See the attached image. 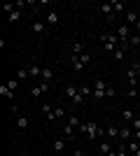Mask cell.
Listing matches in <instances>:
<instances>
[{
    "label": "cell",
    "instance_id": "obj_1",
    "mask_svg": "<svg viewBox=\"0 0 140 156\" xmlns=\"http://www.w3.org/2000/svg\"><path fill=\"white\" fill-rule=\"evenodd\" d=\"M100 126L96 124V121H84V124L80 126V133H84L87 135V140H96V137H100Z\"/></svg>",
    "mask_w": 140,
    "mask_h": 156
},
{
    "label": "cell",
    "instance_id": "obj_5",
    "mask_svg": "<svg viewBox=\"0 0 140 156\" xmlns=\"http://www.w3.org/2000/svg\"><path fill=\"white\" fill-rule=\"evenodd\" d=\"M98 12L103 14L107 21H114V19H117V16H114V9H112V2H100V5H98Z\"/></svg>",
    "mask_w": 140,
    "mask_h": 156
},
{
    "label": "cell",
    "instance_id": "obj_8",
    "mask_svg": "<svg viewBox=\"0 0 140 156\" xmlns=\"http://www.w3.org/2000/svg\"><path fill=\"white\" fill-rule=\"evenodd\" d=\"M110 142H112V140H107V137H103V140H100V142H98V151H100V154H112V144H110Z\"/></svg>",
    "mask_w": 140,
    "mask_h": 156
},
{
    "label": "cell",
    "instance_id": "obj_16",
    "mask_svg": "<svg viewBox=\"0 0 140 156\" xmlns=\"http://www.w3.org/2000/svg\"><path fill=\"white\" fill-rule=\"evenodd\" d=\"M126 84L128 86H135V84H138V75H135L133 68H128V70H126Z\"/></svg>",
    "mask_w": 140,
    "mask_h": 156
},
{
    "label": "cell",
    "instance_id": "obj_11",
    "mask_svg": "<svg viewBox=\"0 0 140 156\" xmlns=\"http://www.w3.org/2000/svg\"><path fill=\"white\" fill-rule=\"evenodd\" d=\"M42 114H45L47 121H54V119H56V114H54V107H52L49 103H42Z\"/></svg>",
    "mask_w": 140,
    "mask_h": 156
},
{
    "label": "cell",
    "instance_id": "obj_24",
    "mask_svg": "<svg viewBox=\"0 0 140 156\" xmlns=\"http://www.w3.org/2000/svg\"><path fill=\"white\" fill-rule=\"evenodd\" d=\"M66 137H61V140H56V142H54V151H56V154H63V149H66Z\"/></svg>",
    "mask_w": 140,
    "mask_h": 156
},
{
    "label": "cell",
    "instance_id": "obj_20",
    "mask_svg": "<svg viewBox=\"0 0 140 156\" xmlns=\"http://www.w3.org/2000/svg\"><path fill=\"white\" fill-rule=\"evenodd\" d=\"M70 63H73V70L75 72H82V70H84V63L80 61V56H70Z\"/></svg>",
    "mask_w": 140,
    "mask_h": 156
},
{
    "label": "cell",
    "instance_id": "obj_41",
    "mask_svg": "<svg viewBox=\"0 0 140 156\" xmlns=\"http://www.w3.org/2000/svg\"><path fill=\"white\" fill-rule=\"evenodd\" d=\"M138 63H140V54H138Z\"/></svg>",
    "mask_w": 140,
    "mask_h": 156
},
{
    "label": "cell",
    "instance_id": "obj_14",
    "mask_svg": "<svg viewBox=\"0 0 140 156\" xmlns=\"http://www.w3.org/2000/svg\"><path fill=\"white\" fill-rule=\"evenodd\" d=\"M0 96H2V98H7V100H14V98H16V93H14V91H12V89H9L7 84H0Z\"/></svg>",
    "mask_w": 140,
    "mask_h": 156
},
{
    "label": "cell",
    "instance_id": "obj_37",
    "mask_svg": "<svg viewBox=\"0 0 140 156\" xmlns=\"http://www.w3.org/2000/svg\"><path fill=\"white\" fill-rule=\"evenodd\" d=\"M131 68L135 70V75H138V79H140V63H138V61H133V65H131Z\"/></svg>",
    "mask_w": 140,
    "mask_h": 156
},
{
    "label": "cell",
    "instance_id": "obj_3",
    "mask_svg": "<svg viewBox=\"0 0 140 156\" xmlns=\"http://www.w3.org/2000/svg\"><path fill=\"white\" fill-rule=\"evenodd\" d=\"M131 35H133V33H131V26H128V23H119V26H117V37H119L121 44H128Z\"/></svg>",
    "mask_w": 140,
    "mask_h": 156
},
{
    "label": "cell",
    "instance_id": "obj_7",
    "mask_svg": "<svg viewBox=\"0 0 140 156\" xmlns=\"http://www.w3.org/2000/svg\"><path fill=\"white\" fill-rule=\"evenodd\" d=\"M128 49H131L128 44H119L117 49H114V54H112V56H114V61H117V63H121V61L126 58V51H128Z\"/></svg>",
    "mask_w": 140,
    "mask_h": 156
},
{
    "label": "cell",
    "instance_id": "obj_39",
    "mask_svg": "<svg viewBox=\"0 0 140 156\" xmlns=\"http://www.w3.org/2000/svg\"><path fill=\"white\" fill-rule=\"evenodd\" d=\"M133 140H138V142H140V130H133Z\"/></svg>",
    "mask_w": 140,
    "mask_h": 156
},
{
    "label": "cell",
    "instance_id": "obj_19",
    "mask_svg": "<svg viewBox=\"0 0 140 156\" xmlns=\"http://www.w3.org/2000/svg\"><path fill=\"white\" fill-rule=\"evenodd\" d=\"M112 9H114V16H117V14H126V5H124V2H121V0H112Z\"/></svg>",
    "mask_w": 140,
    "mask_h": 156
},
{
    "label": "cell",
    "instance_id": "obj_13",
    "mask_svg": "<svg viewBox=\"0 0 140 156\" xmlns=\"http://www.w3.org/2000/svg\"><path fill=\"white\" fill-rule=\"evenodd\" d=\"M45 23H47V26H56V23H59V12H56V9H49Z\"/></svg>",
    "mask_w": 140,
    "mask_h": 156
},
{
    "label": "cell",
    "instance_id": "obj_33",
    "mask_svg": "<svg viewBox=\"0 0 140 156\" xmlns=\"http://www.w3.org/2000/svg\"><path fill=\"white\" fill-rule=\"evenodd\" d=\"M126 96H128V98H135V96H138V89H135V86H128Z\"/></svg>",
    "mask_w": 140,
    "mask_h": 156
},
{
    "label": "cell",
    "instance_id": "obj_6",
    "mask_svg": "<svg viewBox=\"0 0 140 156\" xmlns=\"http://www.w3.org/2000/svg\"><path fill=\"white\" fill-rule=\"evenodd\" d=\"M119 126L114 124V121H107V126H105V137L107 140H117V137H119Z\"/></svg>",
    "mask_w": 140,
    "mask_h": 156
},
{
    "label": "cell",
    "instance_id": "obj_28",
    "mask_svg": "<svg viewBox=\"0 0 140 156\" xmlns=\"http://www.w3.org/2000/svg\"><path fill=\"white\" fill-rule=\"evenodd\" d=\"M84 54V42H75L73 44V56H82Z\"/></svg>",
    "mask_w": 140,
    "mask_h": 156
},
{
    "label": "cell",
    "instance_id": "obj_32",
    "mask_svg": "<svg viewBox=\"0 0 140 156\" xmlns=\"http://www.w3.org/2000/svg\"><path fill=\"white\" fill-rule=\"evenodd\" d=\"M54 114H56V119H63V117H68L63 107H56V110H54Z\"/></svg>",
    "mask_w": 140,
    "mask_h": 156
},
{
    "label": "cell",
    "instance_id": "obj_36",
    "mask_svg": "<svg viewBox=\"0 0 140 156\" xmlns=\"http://www.w3.org/2000/svg\"><path fill=\"white\" fill-rule=\"evenodd\" d=\"M80 61H82V63H84V65H87V63H89V61H91V56H89V54H87V51H84V54H82V56H80Z\"/></svg>",
    "mask_w": 140,
    "mask_h": 156
},
{
    "label": "cell",
    "instance_id": "obj_10",
    "mask_svg": "<svg viewBox=\"0 0 140 156\" xmlns=\"http://www.w3.org/2000/svg\"><path fill=\"white\" fill-rule=\"evenodd\" d=\"M77 93H80V86L75 84V82H68V84H66V96L70 98V100H73V98L77 96Z\"/></svg>",
    "mask_w": 140,
    "mask_h": 156
},
{
    "label": "cell",
    "instance_id": "obj_29",
    "mask_svg": "<svg viewBox=\"0 0 140 156\" xmlns=\"http://www.w3.org/2000/svg\"><path fill=\"white\" fill-rule=\"evenodd\" d=\"M128 47H140V35H138V33H133V35H131V40H128Z\"/></svg>",
    "mask_w": 140,
    "mask_h": 156
},
{
    "label": "cell",
    "instance_id": "obj_4",
    "mask_svg": "<svg viewBox=\"0 0 140 156\" xmlns=\"http://www.w3.org/2000/svg\"><path fill=\"white\" fill-rule=\"evenodd\" d=\"M49 89H52V84H47V82L33 84V86H31V96H33V98H40L42 93H49Z\"/></svg>",
    "mask_w": 140,
    "mask_h": 156
},
{
    "label": "cell",
    "instance_id": "obj_31",
    "mask_svg": "<svg viewBox=\"0 0 140 156\" xmlns=\"http://www.w3.org/2000/svg\"><path fill=\"white\" fill-rule=\"evenodd\" d=\"M84 103H87V98L82 96V93H77V96L73 98V105H84Z\"/></svg>",
    "mask_w": 140,
    "mask_h": 156
},
{
    "label": "cell",
    "instance_id": "obj_30",
    "mask_svg": "<svg viewBox=\"0 0 140 156\" xmlns=\"http://www.w3.org/2000/svg\"><path fill=\"white\" fill-rule=\"evenodd\" d=\"M80 93H82V96H84V98H89V96H93V91H91V89H89V86H87V84H80Z\"/></svg>",
    "mask_w": 140,
    "mask_h": 156
},
{
    "label": "cell",
    "instance_id": "obj_9",
    "mask_svg": "<svg viewBox=\"0 0 140 156\" xmlns=\"http://www.w3.org/2000/svg\"><path fill=\"white\" fill-rule=\"evenodd\" d=\"M40 77H42V82L52 84V82H54V68H52V65H45V68H42V75H40Z\"/></svg>",
    "mask_w": 140,
    "mask_h": 156
},
{
    "label": "cell",
    "instance_id": "obj_2",
    "mask_svg": "<svg viewBox=\"0 0 140 156\" xmlns=\"http://www.w3.org/2000/svg\"><path fill=\"white\" fill-rule=\"evenodd\" d=\"M107 84H110V82H105V79H98V82H96V86H93V98H96V100H105L107 98Z\"/></svg>",
    "mask_w": 140,
    "mask_h": 156
},
{
    "label": "cell",
    "instance_id": "obj_27",
    "mask_svg": "<svg viewBox=\"0 0 140 156\" xmlns=\"http://www.w3.org/2000/svg\"><path fill=\"white\" fill-rule=\"evenodd\" d=\"M75 130H77V128H73V126H68V124H63V137H66V140H73Z\"/></svg>",
    "mask_w": 140,
    "mask_h": 156
},
{
    "label": "cell",
    "instance_id": "obj_26",
    "mask_svg": "<svg viewBox=\"0 0 140 156\" xmlns=\"http://www.w3.org/2000/svg\"><path fill=\"white\" fill-rule=\"evenodd\" d=\"M66 124L68 126H73V128H80V119H77V117H75V114H68V117H66Z\"/></svg>",
    "mask_w": 140,
    "mask_h": 156
},
{
    "label": "cell",
    "instance_id": "obj_17",
    "mask_svg": "<svg viewBox=\"0 0 140 156\" xmlns=\"http://www.w3.org/2000/svg\"><path fill=\"white\" fill-rule=\"evenodd\" d=\"M31 30H33L35 35H42V33L47 30V23H45V21H33V26H31Z\"/></svg>",
    "mask_w": 140,
    "mask_h": 156
},
{
    "label": "cell",
    "instance_id": "obj_18",
    "mask_svg": "<svg viewBox=\"0 0 140 156\" xmlns=\"http://www.w3.org/2000/svg\"><path fill=\"white\" fill-rule=\"evenodd\" d=\"M133 137V128H128V126H124V128L119 130V140H124V142H128Z\"/></svg>",
    "mask_w": 140,
    "mask_h": 156
},
{
    "label": "cell",
    "instance_id": "obj_25",
    "mask_svg": "<svg viewBox=\"0 0 140 156\" xmlns=\"http://www.w3.org/2000/svg\"><path fill=\"white\" fill-rule=\"evenodd\" d=\"M121 119H124V121H128V124H131V121H133V119H135L133 110H128V107H124V110H121Z\"/></svg>",
    "mask_w": 140,
    "mask_h": 156
},
{
    "label": "cell",
    "instance_id": "obj_21",
    "mask_svg": "<svg viewBox=\"0 0 140 156\" xmlns=\"http://www.w3.org/2000/svg\"><path fill=\"white\" fill-rule=\"evenodd\" d=\"M16 79H19V82H26V79H31L28 65H26V68H19V70H16Z\"/></svg>",
    "mask_w": 140,
    "mask_h": 156
},
{
    "label": "cell",
    "instance_id": "obj_12",
    "mask_svg": "<svg viewBox=\"0 0 140 156\" xmlns=\"http://www.w3.org/2000/svg\"><path fill=\"white\" fill-rule=\"evenodd\" d=\"M124 19H126V23H135V26H138V21H140V14L135 12V9H126Z\"/></svg>",
    "mask_w": 140,
    "mask_h": 156
},
{
    "label": "cell",
    "instance_id": "obj_34",
    "mask_svg": "<svg viewBox=\"0 0 140 156\" xmlns=\"http://www.w3.org/2000/svg\"><path fill=\"white\" fill-rule=\"evenodd\" d=\"M7 86H9L12 91H16V89H19V79H12V82H7Z\"/></svg>",
    "mask_w": 140,
    "mask_h": 156
},
{
    "label": "cell",
    "instance_id": "obj_35",
    "mask_svg": "<svg viewBox=\"0 0 140 156\" xmlns=\"http://www.w3.org/2000/svg\"><path fill=\"white\" fill-rule=\"evenodd\" d=\"M117 96V89H114V86H110L107 84V98H114Z\"/></svg>",
    "mask_w": 140,
    "mask_h": 156
},
{
    "label": "cell",
    "instance_id": "obj_22",
    "mask_svg": "<svg viewBox=\"0 0 140 156\" xmlns=\"http://www.w3.org/2000/svg\"><path fill=\"white\" fill-rule=\"evenodd\" d=\"M21 14H23V9H19V7H16L12 14H7V21H9V23H16V21L21 19Z\"/></svg>",
    "mask_w": 140,
    "mask_h": 156
},
{
    "label": "cell",
    "instance_id": "obj_40",
    "mask_svg": "<svg viewBox=\"0 0 140 156\" xmlns=\"http://www.w3.org/2000/svg\"><path fill=\"white\" fill-rule=\"evenodd\" d=\"M54 156H63V154H54Z\"/></svg>",
    "mask_w": 140,
    "mask_h": 156
},
{
    "label": "cell",
    "instance_id": "obj_38",
    "mask_svg": "<svg viewBox=\"0 0 140 156\" xmlns=\"http://www.w3.org/2000/svg\"><path fill=\"white\" fill-rule=\"evenodd\" d=\"M131 126H133V130H140V119H138V117H135V119H133V121H131Z\"/></svg>",
    "mask_w": 140,
    "mask_h": 156
},
{
    "label": "cell",
    "instance_id": "obj_15",
    "mask_svg": "<svg viewBox=\"0 0 140 156\" xmlns=\"http://www.w3.org/2000/svg\"><path fill=\"white\" fill-rule=\"evenodd\" d=\"M28 72H31V79H38L42 75V68L38 63H28Z\"/></svg>",
    "mask_w": 140,
    "mask_h": 156
},
{
    "label": "cell",
    "instance_id": "obj_23",
    "mask_svg": "<svg viewBox=\"0 0 140 156\" xmlns=\"http://www.w3.org/2000/svg\"><path fill=\"white\" fill-rule=\"evenodd\" d=\"M28 124H31V119H28L26 114H21V117H16V126H19L21 130H26V128H28Z\"/></svg>",
    "mask_w": 140,
    "mask_h": 156
}]
</instances>
